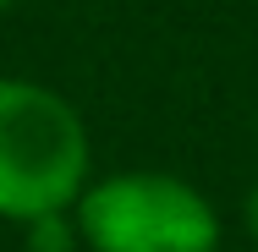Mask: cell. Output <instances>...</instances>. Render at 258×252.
Listing matches in <instances>:
<instances>
[{"instance_id": "obj_1", "label": "cell", "mask_w": 258, "mask_h": 252, "mask_svg": "<svg viewBox=\"0 0 258 252\" xmlns=\"http://www.w3.org/2000/svg\"><path fill=\"white\" fill-rule=\"evenodd\" d=\"M88 132L77 110L39 82H0V214L39 219L83 198Z\"/></svg>"}, {"instance_id": "obj_2", "label": "cell", "mask_w": 258, "mask_h": 252, "mask_svg": "<svg viewBox=\"0 0 258 252\" xmlns=\"http://www.w3.org/2000/svg\"><path fill=\"white\" fill-rule=\"evenodd\" d=\"M77 230L94 252H214L220 219L176 176H110L77 198Z\"/></svg>"}, {"instance_id": "obj_3", "label": "cell", "mask_w": 258, "mask_h": 252, "mask_svg": "<svg viewBox=\"0 0 258 252\" xmlns=\"http://www.w3.org/2000/svg\"><path fill=\"white\" fill-rule=\"evenodd\" d=\"M28 247L33 252H72V230L60 225V214H39V219H28Z\"/></svg>"}, {"instance_id": "obj_4", "label": "cell", "mask_w": 258, "mask_h": 252, "mask_svg": "<svg viewBox=\"0 0 258 252\" xmlns=\"http://www.w3.org/2000/svg\"><path fill=\"white\" fill-rule=\"evenodd\" d=\"M247 230H253V241H258V187H253V198H247Z\"/></svg>"}, {"instance_id": "obj_5", "label": "cell", "mask_w": 258, "mask_h": 252, "mask_svg": "<svg viewBox=\"0 0 258 252\" xmlns=\"http://www.w3.org/2000/svg\"><path fill=\"white\" fill-rule=\"evenodd\" d=\"M6 6H11V0H0V11H6Z\"/></svg>"}]
</instances>
